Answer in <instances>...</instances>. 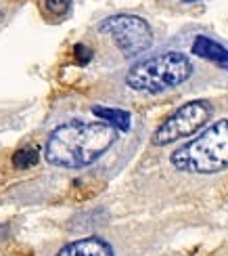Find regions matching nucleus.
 Instances as JSON below:
<instances>
[{
  "instance_id": "f257e3e1",
  "label": "nucleus",
  "mask_w": 228,
  "mask_h": 256,
  "mask_svg": "<svg viewBox=\"0 0 228 256\" xmlns=\"http://www.w3.org/2000/svg\"><path fill=\"white\" fill-rule=\"evenodd\" d=\"M115 138L117 130L107 122L71 120L48 134L44 156L59 168H86L109 152Z\"/></svg>"
},
{
  "instance_id": "f03ea898",
  "label": "nucleus",
  "mask_w": 228,
  "mask_h": 256,
  "mask_svg": "<svg viewBox=\"0 0 228 256\" xmlns=\"http://www.w3.org/2000/svg\"><path fill=\"white\" fill-rule=\"evenodd\" d=\"M172 166L189 174H218L228 168V118L214 122L201 134L170 156Z\"/></svg>"
},
{
  "instance_id": "7ed1b4c3",
  "label": "nucleus",
  "mask_w": 228,
  "mask_h": 256,
  "mask_svg": "<svg viewBox=\"0 0 228 256\" xmlns=\"http://www.w3.org/2000/svg\"><path fill=\"white\" fill-rule=\"evenodd\" d=\"M193 76L191 59L178 50H168L134 63L126 74L128 88L147 94H159L184 84Z\"/></svg>"
},
{
  "instance_id": "20e7f679",
  "label": "nucleus",
  "mask_w": 228,
  "mask_h": 256,
  "mask_svg": "<svg viewBox=\"0 0 228 256\" xmlns=\"http://www.w3.org/2000/svg\"><path fill=\"white\" fill-rule=\"evenodd\" d=\"M101 34L111 36L113 44L119 48L124 57H136L145 52L153 44V30H151L149 21L130 15V13H117L103 19L99 24Z\"/></svg>"
},
{
  "instance_id": "39448f33",
  "label": "nucleus",
  "mask_w": 228,
  "mask_h": 256,
  "mask_svg": "<svg viewBox=\"0 0 228 256\" xmlns=\"http://www.w3.org/2000/svg\"><path fill=\"white\" fill-rule=\"evenodd\" d=\"M212 114H214L212 103L205 99H195V101L184 103L155 128L151 141L157 147H164L174 141H180V138L193 136L199 128H203L210 122Z\"/></svg>"
},
{
  "instance_id": "423d86ee",
  "label": "nucleus",
  "mask_w": 228,
  "mask_h": 256,
  "mask_svg": "<svg viewBox=\"0 0 228 256\" xmlns=\"http://www.w3.org/2000/svg\"><path fill=\"white\" fill-rule=\"evenodd\" d=\"M55 256H115L113 246L101 236H88L69 242Z\"/></svg>"
},
{
  "instance_id": "0eeeda50",
  "label": "nucleus",
  "mask_w": 228,
  "mask_h": 256,
  "mask_svg": "<svg viewBox=\"0 0 228 256\" xmlns=\"http://www.w3.org/2000/svg\"><path fill=\"white\" fill-rule=\"evenodd\" d=\"M191 52L201 59H208L216 66L228 70V48L210 36H197L191 44Z\"/></svg>"
},
{
  "instance_id": "6e6552de",
  "label": "nucleus",
  "mask_w": 228,
  "mask_h": 256,
  "mask_svg": "<svg viewBox=\"0 0 228 256\" xmlns=\"http://www.w3.org/2000/svg\"><path fill=\"white\" fill-rule=\"evenodd\" d=\"M101 122H107L109 126H113L115 130L128 132L130 126H132V116L126 110H117V108H103V105H92L90 110Z\"/></svg>"
},
{
  "instance_id": "1a4fd4ad",
  "label": "nucleus",
  "mask_w": 228,
  "mask_h": 256,
  "mask_svg": "<svg viewBox=\"0 0 228 256\" xmlns=\"http://www.w3.org/2000/svg\"><path fill=\"white\" fill-rule=\"evenodd\" d=\"M40 162V149L38 145H23L17 149L13 156V168L17 170H29Z\"/></svg>"
},
{
  "instance_id": "9d476101",
  "label": "nucleus",
  "mask_w": 228,
  "mask_h": 256,
  "mask_svg": "<svg viewBox=\"0 0 228 256\" xmlns=\"http://www.w3.org/2000/svg\"><path fill=\"white\" fill-rule=\"evenodd\" d=\"M44 10L52 19H63L71 10V0H44Z\"/></svg>"
},
{
  "instance_id": "9b49d317",
  "label": "nucleus",
  "mask_w": 228,
  "mask_h": 256,
  "mask_svg": "<svg viewBox=\"0 0 228 256\" xmlns=\"http://www.w3.org/2000/svg\"><path fill=\"white\" fill-rule=\"evenodd\" d=\"M73 55H75V61H78L80 66H86V63H90V59H92V48L78 42V44L73 46Z\"/></svg>"
},
{
  "instance_id": "f8f14e48",
  "label": "nucleus",
  "mask_w": 228,
  "mask_h": 256,
  "mask_svg": "<svg viewBox=\"0 0 228 256\" xmlns=\"http://www.w3.org/2000/svg\"><path fill=\"white\" fill-rule=\"evenodd\" d=\"M182 2H195V0H182Z\"/></svg>"
}]
</instances>
